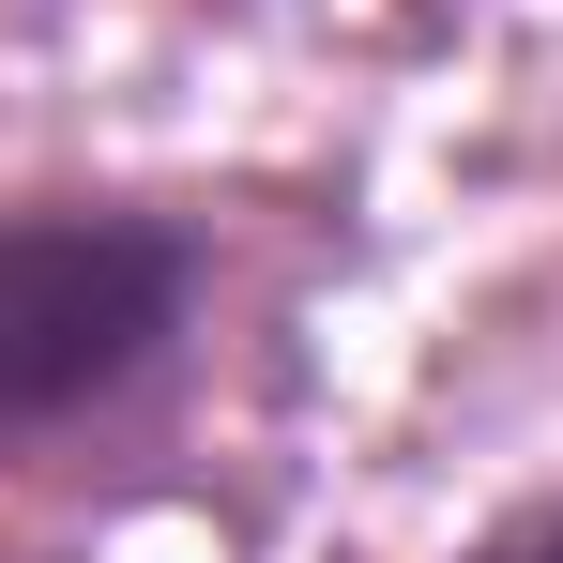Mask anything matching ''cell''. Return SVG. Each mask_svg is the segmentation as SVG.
<instances>
[{
	"label": "cell",
	"instance_id": "obj_1",
	"mask_svg": "<svg viewBox=\"0 0 563 563\" xmlns=\"http://www.w3.org/2000/svg\"><path fill=\"white\" fill-rule=\"evenodd\" d=\"M184 229L153 213H0V427H62L184 335Z\"/></svg>",
	"mask_w": 563,
	"mask_h": 563
},
{
	"label": "cell",
	"instance_id": "obj_2",
	"mask_svg": "<svg viewBox=\"0 0 563 563\" xmlns=\"http://www.w3.org/2000/svg\"><path fill=\"white\" fill-rule=\"evenodd\" d=\"M472 563H563V518H518V533H487Z\"/></svg>",
	"mask_w": 563,
	"mask_h": 563
}]
</instances>
